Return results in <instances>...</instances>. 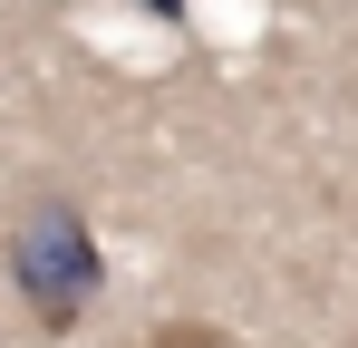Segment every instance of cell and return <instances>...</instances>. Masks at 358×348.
<instances>
[{
	"instance_id": "obj_1",
	"label": "cell",
	"mask_w": 358,
	"mask_h": 348,
	"mask_svg": "<svg viewBox=\"0 0 358 348\" xmlns=\"http://www.w3.org/2000/svg\"><path fill=\"white\" fill-rule=\"evenodd\" d=\"M10 290L29 300V319L68 339L78 319H87V300L107 290V261H97V232L78 213V194H29L20 213H10Z\"/></svg>"
},
{
	"instance_id": "obj_2",
	"label": "cell",
	"mask_w": 358,
	"mask_h": 348,
	"mask_svg": "<svg viewBox=\"0 0 358 348\" xmlns=\"http://www.w3.org/2000/svg\"><path fill=\"white\" fill-rule=\"evenodd\" d=\"M145 348H233V339H223V329H203V319H165Z\"/></svg>"
}]
</instances>
